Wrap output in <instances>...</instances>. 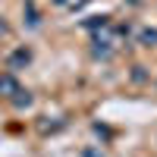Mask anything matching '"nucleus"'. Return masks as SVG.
Segmentation results:
<instances>
[{"label":"nucleus","instance_id":"nucleus-2","mask_svg":"<svg viewBox=\"0 0 157 157\" xmlns=\"http://www.w3.org/2000/svg\"><path fill=\"white\" fill-rule=\"evenodd\" d=\"M19 63H29V54H25V50H19V54L13 57V66H19Z\"/></svg>","mask_w":157,"mask_h":157},{"label":"nucleus","instance_id":"nucleus-1","mask_svg":"<svg viewBox=\"0 0 157 157\" xmlns=\"http://www.w3.org/2000/svg\"><path fill=\"white\" fill-rule=\"evenodd\" d=\"M0 91H6V94H19V91H16V82H13L10 75H3V78H0Z\"/></svg>","mask_w":157,"mask_h":157}]
</instances>
